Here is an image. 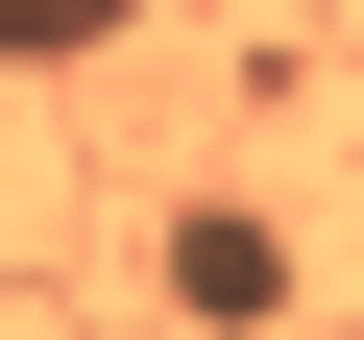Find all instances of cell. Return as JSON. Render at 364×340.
I'll return each mask as SVG.
<instances>
[{
	"label": "cell",
	"instance_id": "1",
	"mask_svg": "<svg viewBox=\"0 0 364 340\" xmlns=\"http://www.w3.org/2000/svg\"><path fill=\"white\" fill-rule=\"evenodd\" d=\"M170 316H219V340L291 316V243H267V219H170Z\"/></svg>",
	"mask_w": 364,
	"mask_h": 340
},
{
	"label": "cell",
	"instance_id": "2",
	"mask_svg": "<svg viewBox=\"0 0 364 340\" xmlns=\"http://www.w3.org/2000/svg\"><path fill=\"white\" fill-rule=\"evenodd\" d=\"M122 25H146V0H0V73H97Z\"/></svg>",
	"mask_w": 364,
	"mask_h": 340
}]
</instances>
